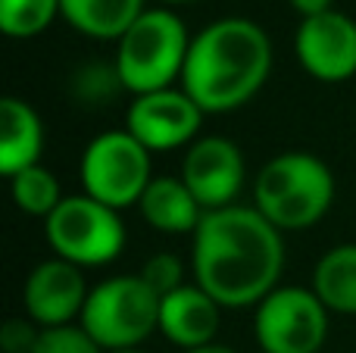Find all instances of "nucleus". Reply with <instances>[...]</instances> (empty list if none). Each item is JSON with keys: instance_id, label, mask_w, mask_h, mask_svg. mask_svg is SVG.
Returning <instances> with one entry per match:
<instances>
[{"instance_id": "1", "label": "nucleus", "mask_w": 356, "mask_h": 353, "mask_svg": "<svg viewBox=\"0 0 356 353\" xmlns=\"http://www.w3.org/2000/svg\"><path fill=\"white\" fill-rule=\"evenodd\" d=\"M194 279L225 310L257 306L275 291L284 266L282 231L257 206L203 213L191 250Z\"/></svg>"}, {"instance_id": "2", "label": "nucleus", "mask_w": 356, "mask_h": 353, "mask_svg": "<svg viewBox=\"0 0 356 353\" xmlns=\"http://www.w3.org/2000/svg\"><path fill=\"white\" fill-rule=\"evenodd\" d=\"M272 69L269 35L250 19L209 22L184 60L181 88L203 113H228L253 100Z\"/></svg>"}, {"instance_id": "3", "label": "nucleus", "mask_w": 356, "mask_h": 353, "mask_svg": "<svg viewBox=\"0 0 356 353\" xmlns=\"http://www.w3.org/2000/svg\"><path fill=\"white\" fill-rule=\"evenodd\" d=\"M253 200V206L278 231L309 229L332 210L334 175L319 156L307 150H288L272 156L257 172Z\"/></svg>"}, {"instance_id": "4", "label": "nucleus", "mask_w": 356, "mask_h": 353, "mask_svg": "<svg viewBox=\"0 0 356 353\" xmlns=\"http://www.w3.org/2000/svg\"><path fill=\"white\" fill-rule=\"evenodd\" d=\"M191 38L172 10H144L116 41V69L125 91L135 97L172 88L181 79Z\"/></svg>"}, {"instance_id": "5", "label": "nucleus", "mask_w": 356, "mask_h": 353, "mask_svg": "<svg viewBox=\"0 0 356 353\" xmlns=\"http://www.w3.org/2000/svg\"><path fill=\"white\" fill-rule=\"evenodd\" d=\"M79 325L110 350H131L160 329V297L141 275H116L91 288Z\"/></svg>"}, {"instance_id": "6", "label": "nucleus", "mask_w": 356, "mask_h": 353, "mask_svg": "<svg viewBox=\"0 0 356 353\" xmlns=\"http://www.w3.org/2000/svg\"><path fill=\"white\" fill-rule=\"evenodd\" d=\"M44 235L60 260L75 263L79 269L113 263L125 247L119 210L88 194L63 197V204L44 219Z\"/></svg>"}, {"instance_id": "7", "label": "nucleus", "mask_w": 356, "mask_h": 353, "mask_svg": "<svg viewBox=\"0 0 356 353\" xmlns=\"http://www.w3.org/2000/svg\"><path fill=\"white\" fill-rule=\"evenodd\" d=\"M150 175V150L125 131H100L81 154V185L85 194L113 210L141 204Z\"/></svg>"}, {"instance_id": "8", "label": "nucleus", "mask_w": 356, "mask_h": 353, "mask_svg": "<svg viewBox=\"0 0 356 353\" xmlns=\"http://www.w3.org/2000/svg\"><path fill=\"white\" fill-rule=\"evenodd\" d=\"M253 331L263 353H319L328 335V310L313 288H275L257 304Z\"/></svg>"}, {"instance_id": "9", "label": "nucleus", "mask_w": 356, "mask_h": 353, "mask_svg": "<svg viewBox=\"0 0 356 353\" xmlns=\"http://www.w3.org/2000/svg\"><path fill=\"white\" fill-rule=\"evenodd\" d=\"M181 181L191 188L203 213L234 206L244 188V156L238 144L219 135L197 138L184 154Z\"/></svg>"}, {"instance_id": "10", "label": "nucleus", "mask_w": 356, "mask_h": 353, "mask_svg": "<svg viewBox=\"0 0 356 353\" xmlns=\"http://www.w3.org/2000/svg\"><path fill=\"white\" fill-rule=\"evenodd\" d=\"M203 110L184 94V88H163L131 100L129 106V131L154 154V150H172L197 141Z\"/></svg>"}, {"instance_id": "11", "label": "nucleus", "mask_w": 356, "mask_h": 353, "mask_svg": "<svg viewBox=\"0 0 356 353\" xmlns=\"http://www.w3.org/2000/svg\"><path fill=\"white\" fill-rule=\"evenodd\" d=\"M300 66L316 81L338 85L356 75V22L338 10L303 19L294 35Z\"/></svg>"}, {"instance_id": "12", "label": "nucleus", "mask_w": 356, "mask_h": 353, "mask_svg": "<svg viewBox=\"0 0 356 353\" xmlns=\"http://www.w3.org/2000/svg\"><path fill=\"white\" fill-rule=\"evenodd\" d=\"M85 275L69 260H44L31 269L25 279V316L41 329H56V325H72L75 316H81L88 300Z\"/></svg>"}, {"instance_id": "13", "label": "nucleus", "mask_w": 356, "mask_h": 353, "mask_svg": "<svg viewBox=\"0 0 356 353\" xmlns=\"http://www.w3.org/2000/svg\"><path fill=\"white\" fill-rule=\"evenodd\" d=\"M222 306L200 285H181L160 300V331L181 350L213 344L219 331Z\"/></svg>"}, {"instance_id": "14", "label": "nucleus", "mask_w": 356, "mask_h": 353, "mask_svg": "<svg viewBox=\"0 0 356 353\" xmlns=\"http://www.w3.org/2000/svg\"><path fill=\"white\" fill-rule=\"evenodd\" d=\"M138 210L163 235H188V231L194 235L203 219L197 197L175 175H156L147 185V191H144Z\"/></svg>"}, {"instance_id": "15", "label": "nucleus", "mask_w": 356, "mask_h": 353, "mask_svg": "<svg viewBox=\"0 0 356 353\" xmlns=\"http://www.w3.org/2000/svg\"><path fill=\"white\" fill-rule=\"evenodd\" d=\"M44 147V129L38 113L25 100L3 97L0 104V172L13 179L16 172L35 166Z\"/></svg>"}, {"instance_id": "16", "label": "nucleus", "mask_w": 356, "mask_h": 353, "mask_svg": "<svg viewBox=\"0 0 356 353\" xmlns=\"http://www.w3.org/2000/svg\"><path fill=\"white\" fill-rule=\"evenodd\" d=\"M60 10L81 35L119 41L144 13V0H60Z\"/></svg>"}, {"instance_id": "17", "label": "nucleus", "mask_w": 356, "mask_h": 353, "mask_svg": "<svg viewBox=\"0 0 356 353\" xmlns=\"http://www.w3.org/2000/svg\"><path fill=\"white\" fill-rule=\"evenodd\" d=\"M313 291L325 310L356 316V244H338L316 263Z\"/></svg>"}, {"instance_id": "18", "label": "nucleus", "mask_w": 356, "mask_h": 353, "mask_svg": "<svg viewBox=\"0 0 356 353\" xmlns=\"http://www.w3.org/2000/svg\"><path fill=\"white\" fill-rule=\"evenodd\" d=\"M10 191H13V200L22 213L29 216H38V219H47L56 206L63 204V194H60V181L50 169H44L41 163L35 166L22 169L10 179Z\"/></svg>"}, {"instance_id": "19", "label": "nucleus", "mask_w": 356, "mask_h": 353, "mask_svg": "<svg viewBox=\"0 0 356 353\" xmlns=\"http://www.w3.org/2000/svg\"><path fill=\"white\" fill-rule=\"evenodd\" d=\"M60 0H0V28L10 38H35L56 19Z\"/></svg>"}, {"instance_id": "20", "label": "nucleus", "mask_w": 356, "mask_h": 353, "mask_svg": "<svg viewBox=\"0 0 356 353\" xmlns=\"http://www.w3.org/2000/svg\"><path fill=\"white\" fill-rule=\"evenodd\" d=\"M72 91L79 104L85 106H106L119 91H125L122 79H119L116 63H88L75 72Z\"/></svg>"}, {"instance_id": "21", "label": "nucleus", "mask_w": 356, "mask_h": 353, "mask_svg": "<svg viewBox=\"0 0 356 353\" xmlns=\"http://www.w3.org/2000/svg\"><path fill=\"white\" fill-rule=\"evenodd\" d=\"M31 353H104V347L81 325H56V329H41Z\"/></svg>"}, {"instance_id": "22", "label": "nucleus", "mask_w": 356, "mask_h": 353, "mask_svg": "<svg viewBox=\"0 0 356 353\" xmlns=\"http://www.w3.org/2000/svg\"><path fill=\"white\" fill-rule=\"evenodd\" d=\"M138 275L147 281L150 291H154L160 300L184 285V266H181V260H178L175 254H154L141 266V272Z\"/></svg>"}, {"instance_id": "23", "label": "nucleus", "mask_w": 356, "mask_h": 353, "mask_svg": "<svg viewBox=\"0 0 356 353\" xmlns=\"http://www.w3.org/2000/svg\"><path fill=\"white\" fill-rule=\"evenodd\" d=\"M41 338V329H35L31 319H10L0 329V347L6 353H31Z\"/></svg>"}, {"instance_id": "24", "label": "nucleus", "mask_w": 356, "mask_h": 353, "mask_svg": "<svg viewBox=\"0 0 356 353\" xmlns=\"http://www.w3.org/2000/svg\"><path fill=\"white\" fill-rule=\"evenodd\" d=\"M291 6H294L303 19H313V16H322V13L332 10V0H291Z\"/></svg>"}, {"instance_id": "25", "label": "nucleus", "mask_w": 356, "mask_h": 353, "mask_svg": "<svg viewBox=\"0 0 356 353\" xmlns=\"http://www.w3.org/2000/svg\"><path fill=\"white\" fill-rule=\"evenodd\" d=\"M184 353H234L225 344H207V347H197V350H184Z\"/></svg>"}, {"instance_id": "26", "label": "nucleus", "mask_w": 356, "mask_h": 353, "mask_svg": "<svg viewBox=\"0 0 356 353\" xmlns=\"http://www.w3.org/2000/svg\"><path fill=\"white\" fill-rule=\"evenodd\" d=\"M110 353H144V350H138V347H131V350H110Z\"/></svg>"}, {"instance_id": "27", "label": "nucleus", "mask_w": 356, "mask_h": 353, "mask_svg": "<svg viewBox=\"0 0 356 353\" xmlns=\"http://www.w3.org/2000/svg\"><path fill=\"white\" fill-rule=\"evenodd\" d=\"M166 3H188V0H166Z\"/></svg>"}]
</instances>
